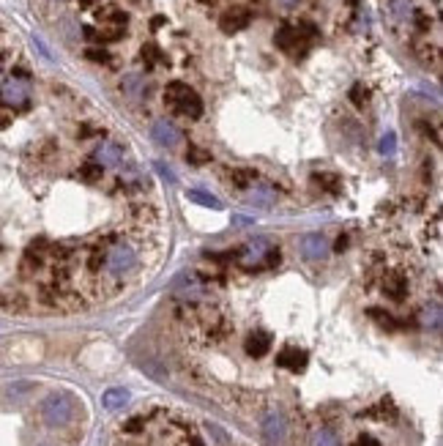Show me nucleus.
Listing matches in <instances>:
<instances>
[{
	"mask_svg": "<svg viewBox=\"0 0 443 446\" xmlns=\"http://www.w3.org/2000/svg\"><path fill=\"white\" fill-rule=\"evenodd\" d=\"M88 58L90 60H101V63H107V60H110V55H107L104 49H88Z\"/></svg>",
	"mask_w": 443,
	"mask_h": 446,
	"instance_id": "obj_34",
	"label": "nucleus"
},
{
	"mask_svg": "<svg viewBox=\"0 0 443 446\" xmlns=\"http://www.w3.org/2000/svg\"><path fill=\"white\" fill-rule=\"evenodd\" d=\"M244 351H246V356L252 358H263L271 351V334L268 331H252L246 340H244Z\"/></svg>",
	"mask_w": 443,
	"mask_h": 446,
	"instance_id": "obj_10",
	"label": "nucleus"
},
{
	"mask_svg": "<svg viewBox=\"0 0 443 446\" xmlns=\"http://www.w3.org/2000/svg\"><path fill=\"white\" fill-rule=\"evenodd\" d=\"M153 167H156V173H159V176H162V179H165V181H170V183H178L176 173H173V170H170V167H167L165 162H156Z\"/></svg>",
	"mask_w": 443,
	"mask_h": 446,
	"instance_id": "obj_26",
	"label": "nucleus"
},
{
	"mask_svg": "<svg viewBox=\"0 0 443 446\" xmlns=\"http://www.w3.org/2000/svg\"><path fill=\"white\" fill-rule=\"evenodd\" d=\"M274 200H276V189L268 183H258L249 192V203H255V206H274Z\"/></svg>",
	"mask_w": 443,
	"mask_h": 446,
	"instance_id": "obj_15",
	"label": "nucleus"
},
{
	"mask_svg": "<svg viewBox=\"0 0 443 446\" xmlns=\"http://www.w3.org/2000/svg\"><path fill=\"white\" fill-rule=\"evenodd\" d=\"M124 93H129V96H140L142 93V77H137V74H129L126 80H124Z\"/></svg>",
	"mask_w": 443,
	"mask_h": 446,
	"instance_id": "obj_21",
	"label": "nucleus"
},
{
	"mask_svg": "<svg viewBox=\"0 0 443 446\" xmlns=\"http://www.w3.org/2000/svg\"><path fill=\"white\" fill-rule=\"evenodd\" d=\"M129 402V392L126 389H110L107 395H104V408L107 411H118V408H124Z\"/></svg>",
	"mask_w": 443,
	"mask_h": 446,
	"instance_id": "obj_17",
	"label": "nucleus"
},
{
	"mask_svg": "<svg viewBox=\"0 0 443 446\" xmlns=\"http://www.w3.org/2000/svg\"><path fill=\"white\" fill-rule=\"evenodd\" d=\"M353 446H381V444H378V441H375L372 436H358Z\"/></svg>",
	"mask_w": 443,
	"mask_h": 446,
	"instance_id": "obj_35",
	"label": "nucleus"
},
{
	"mask_svg": "<svg viewBox=\"0 0 443 446\" xmlns=\"http://www.w3.org/2000/svg\"><path fill=\"white\" fill-rule=\"evenodd\" d=\"M282 3H285V6H296L299 0H282Z\"/></svg>",
	"mask_w": 443,
	"mask_h": 446,
	"instance_id": "obj_39",
	"label": "nucleus"
},
{
	"mask_svg": "<svg viewBox=\"0 0 443 446\" xmlns=\"http://www.w3.org/2000/svg\"><path fill=\"white\" fill-rule=\"evenodd\" d=\"M96 0H80V6H93Z\"/></svg>",
	"mask_w": 443,
	"mask_h": 446,
	"instance_id": "obj_38",
	"label": "nucleus"
},
{
	"mask_svg": "<svg viewBox=\"0 0 443 446\" xmlns=\"http://www.w3.org/2000/svg\"><path fill=\"white\" fill-rule=\"evenodd\" d=\"M0 96H3L6 107H8V104H11V107H22V104L28 101V83L19 80V77H8V80L3 83V88H0Z\"/></svg>",
	"mask_w": 443,
	"mask_h": 446,
	"instance_id": "obj_7",
	"label": "nucleus"
},
{
	"mask_svg": "<svg viewBox=\"0 0 443 446\" xmlns=\"http://www.w3.org/2000/svg\"><path fill=\"white\" fill-rule=\"evenodd\" d=\"M255 179H258L255 170H233V181H235L238 186H249Z\"/></svg>",
	"mask_w": 443,
	"mask_h": 446,
	"instance_id": "obj_25",
	"label": "nucleus"
},
{
	"mask_svg": "<svg viewBox=\"0 0 443 446\" xmlns=\"http://www.w3.org/2000/svg\"><path fill=\"white\" fill-rule=\"evenodd\" d=\"M394 148H397V137H394V132L383 134V137H381V154H383V156H392Z\"/></svg>",
	"mask_w": 443,
	"mask_h": 446,
	"instance_id": "obj_24",
	"label": "nucleus"
},
{
	"mask_svg": "<svg viewBox=\"0 0 443 446\" xmlns=\"http://www.w3.org/2000/svg\"><path fill=\"white\" fill-rule=\"evenodd\" d=\"M392 8H394V17H405L408 8H410V3H408V0H392Z\"/></svg>",
	"mask_w": 443,
	"mask_h": 446,
	"instance_id": "obj_32",
	"label": "nucleus"
},
{
	"mask_svg": "<svg viewBox=\"0 0 443 446\" xmlns=\"http://www.w3.org/2000/svg\"><path fill=\"white\" fill-rule=\"evenodd\" d=\"M74 411L77 405L69 395H49L44 402H42V416L49 427H66L72 419H74Z\"/></svg>",
	"mask_w": 443,
	"mask_h": 446,
	"instance_id": "obj_2",
	"label": "nucleus"
},
{
	"mask_svg": "<svg viewBox=\"0 0 443 446\" xmlns=\"http://www.w3.org/2000/svg\"><path fill=\"white\" fill-rule=\"evenodd\" d=\"M142 58H148V63H156V60H165L162 55H159V49L156 47H142Z\"/></svg>",
	"mask_w": 443,
	"mask_h": 446,
	"instance_id": "obj_29",
	"label": "nucleus"
},
{
	"mask_svg": "<svg viewBox=\"0 0 443 446\" xmlns=\"http://www.w3.org/2000/svg\"><path fill=\"white\" fill-rule=\"evenodd\" d=\"M151 137L162 148H176L178 142H181V132L176 129V124H170V121H156L153 129H151Z\"/></svg>",
	"mask_w": 443,
	"mask_h": 446,
	"instance_id": "obj_11",
	"label": "nucleus"
},
{
	"mask_svg": "<svg viewBox=\"0 0 443 446\" xmlns=\"http://www.w3.org/2000/svg\"><path fill=\"white\" fill-rule=\"evenodd\" d=\"M342 247H348V236H340V241H337V249H342Z\"/></svg>",
	"mask_w": 443,
	"mask_h": 446,
	"instance_id": "obj_36",
	"label": "nucleus"
},
{
	"mask_svg": "<svg viewBox=\"0 0 443 446\" xmlns=\"http://www.w3.org/2000/svg\"><path fill=\"white\" fill-rule=\"evenodd\" d=\"M299 247H301L304 258L317 261V258H323V255L328 252V236H326V233H307V236L299 241Z\"/></svg>",
	"mask_w": 443,
	"mask_h": 446,
	"instance_id": "obj_9",
	"label": "nucleus"
},
{
	"mask_svg": "<svg viewBox=\"0 0 443 446\" xmlns=\"http://www.w3.org/2000/svg\"><path fill=\"white\" fill-rule=\"evenodd\" d=\"M249 22H252V14H249V8H244V6H233V8H227L219 17V28L224 33H238V31H244Z\"/></svg>",
	"mask_w": 443,
	"mask_h": 446,
	"instance_id": "obj_6",
	"label": "nucleus"
},
{
	"mask_svg": "<svg viewBox=\"0 0 443 446\" xmlns=\"http://www.w3.org/2000/svg\"><path fill=\"white\" fill-rule=\"evenodd\" d=\"M307 351H301V348H296V345H287L285 351H279L276 354V367H282V370H290V372H301L304 367H307Z\"/></svg>",
	"mask_w": 443,
	"mask_h": 446,
	"instance_id": "obj_8",
	"label": "nucleus"
},
{
	"mask_svg": "<svg viewBox=\"0 0 443 446\" xmlns=\"http://www.w3.org/2000/svg\"><path fill=\"white\" fill-rule=\"evenodd\" d=\"M134 266H137V249H134L132 244L118 241V244L110 247L107 255H104V271H107L110 276H124V274H129Z\"/></svg>",
	"mask_w": 443,
	"mask_h": 446,
	"instance_id": "obj_3",
	"label": "nucleus"
},
{
	"mask_svg": "<svg viewBox=\"0 0 443 446\" xmlns=\"http://www.w3.org/2000/svg\"><path fill=\"white\" fill-rule=\"evenodd\" d=\"M121 162H124V151H121L118 145L101 142V145L96 148V165H101V167H118Z\"/></svg>",
	"mask_w": 443,
	"mask_h": 446,
	"instance_id": "obj_12",
	"label": "nucleus"
},
{
	"mask_svg": "<svg viewBox=\"0 0 443 446\" xmlns=\"http://www.w3.org/2000/svg\"><path fill=\"white\" fill-rule=\"evenodd\" d=\"M312 33H315V28L312 25H304V28H290V25H285V28H279L276 31V47L279 49H285V52H299V49H304L307 44V39H310Z\"/></svg>",
	"mask_w": 443,
	"mask_h": 446,
	"instance_id": "obj_5",
	"label": "nucleus"
},
{
	"mask_svg": "<svg viewBox=\"0 0 443 446\" xmlns=\"http://www.w3.org/2000/svg\"><path fill=\"white\" fill-rule=\"evenodd\" d=\"M186 197H189L192 203L203 206V208H214V211H222L219 197H214V195H208V192H200V189H189V192H186Z\"/></svg>",
	"mask_w": 443,
	"mask_h": 446,
	"instance_id": "obj_16",
	"label": "nucleus"
},
{
	"mask_svg": "<svg viewBox=\"0 0 443 446\" xmlns=\"http://www.w3.org/2000/svg\"><path fill=\"white\" fill-rule=\"evenodd\" d=\"M263 433H266L271 441H282L285 433H287V422L279 411H271L266 419H263Z\"/></svg>",
	"mask_w": 443,
	"mask_h": 446,
	"instance_id": "obj_13",
	"label": "nucleus"
},
{
	"mask_svg": "<svg viewBox=\"0 0 443 446\" xmlns=\"http://www.w3.org/2000/svg\"><path fill=\"white\" fill-rule=\"evenodd\" d=\"M96 17H99V22H118V25L126 22V14H121V11H115V8H104V11H99Z\"/></svg>",
	"mask_w": 443,
	"mask_h": 446,
	"instance_id": "obj_22",
	"label": "nucleus"
},
{
	"mask_svg": "<svg viewBox=\"0 0 443 446\" xmlns=\"http://www.w3.org/2000/svg\"><path fill=\"white\" fill-rule=\"evenodd\" d=\"M186 159H189L192 165H206V162H211V154H208V151H203V148H197V145H189Z\"/></svg>",
	"mask_w": 443,
	"mask_h": 446,
	"instance_id": "obj_20",
	"label": "nucleus"
},
{
	"mask_svg": "<svg viewBox=\"0 0 443 446\" xmlns=\"http://www.w3.org/2000/svg\"><path fill=\"white\" fill-rule=\"evenodd\" d=\"M369 315H372V317H378V320H381L383 326H389V329H394V317H392V315H389V313H383V310H375V307H372V310H369Z\"/></svg>",
	"mask_w": 443,
	"mask_h": 446,
	"instance_id": "obj_28",
	"label": "nucleus"
},
{
	"mask_svg": "<svg viewBox=\"0 0 443 446\" xmlns=\"http://www.w3.org/2000/svg\"><path fill=\"white\" fill-rule=\"evenodd\" d=\"M189 446H206V444H203L200 438H192V441H189Z\"/></svg>",
	"mask_w": 443,
	"mask_h": 446,
	"instance_id": "obj_37",
	"label": "nucleus"
},
{
	"mask_svg": "<svg viewBox=\"0 0 443 446\" xmlns=\"http://www.w3.org/2000/svg\"><path fill=\"white\" fill-rule=\"evenodd\" d=\"M101 173H104V167H101V165H96V162L83 165V170H80L83 181H99V179H101Z\"/></svg>",
	"mask_w": 443,
	"mask_h": 446,
	"instance_id": "obj_23",
	"label": "nucleus"
},
{
	"mask_svg": "<svg viewBox=\"0 0 443 446\" xmlns=\"http://www.w3.org/2000/svg\"><path fill=\"white\" fill-rule=\"evenodd\" d=\"M312 446H340V438H337L331 430H315Z\"/></svg>",
	"mask_w": 443,
	"mask_h": 446,
	"instance_id": "obj_19",
	"label": "nucleus"
},
{
	"mask_svg": "<svg viewBox=\"0 0 443 446\" xmlns=\"http://www.w3.org/2000/svg\"><path fill=\"white\" fill-rule=\"evenodd\" d=\"M165 101H167L176 113H181L183 118H200V115H203V101H200V96L189 88L186 83H170V85L165 88Z\"/></svg>",
	"mask_w": 443,
	"mask_h": 446,
	"instance_id": "obj_1",
	"label": "nucleus"
},
{
	"mask_svg": "<svg viewBox=\"0 0 443 446\" xmlns=\"http://www.w3.org/2000/svg\"><path fill=\"white\" fill-rule=\"evenodd\" d=\"M142 427H145V419H142V416H134V419L129 422V424H126V427H124V430H126V433H140Z\"/></svg>",
	"mask_w": 443,
	"mask_h": 446,
	"instance_id": "obj_33",
	"label": "nucleus"
},
{
	"mask_svg": "<svg viewBox=\"0 0 443 446\" xmlns=\"http://www.w3.org/2000/svg\"><path fill=\"white\" fill-rule=\"evenodd\" d=\"M241 266L244 268H258L268 263V266H274V263H279V249H274L271 244H268L266 238H255V241H249L244 249H241Z\"/></svg>",
	"mask_w": 443,
	"mask_h": 446,
	"instance_id": "obj_4",
	"label": "nucleus"
},
{
	"mask_svg": "<svg viewBox=\"0 0 443 446\" xmlns=\"http://www.w3.org/2000/svg\"><path fill=\"white\" fill-rule=\"evenodd\" d=\"M351 99H353V104L361 107V104L367 101V88H364V85H356V88L351 90Z\"/></svg>",
	"mask_w": 443,
	"mask_h": 446,
	"instance_id": "obj_30",
	"label": "nucleus"
},
{
	"mask_svg": "<svg viewBox=\"0 0 443 446\" xmlns=\"http://www.w3.org/2000/svg\"><path fill=\"white\" fill-rule=\"evenodd\" d=\"M421 323H424L427 329H438V326H441V304H438V302L421 313Z\"/></svg>",
	"mask_w": 443,
	"mask_h": 446,
	"instance_id": "obj_18",
	"label": "nucleus"
},
{
	"mask_svg": "<svg viewBox=\"0 0 443 446\" xmlns=\"http://www.w3.org/2000/svg\"><path fill=\"white\" fill-rule=\"evenodd\" d=\"M317 181H320L328 192H340V179H337V176H326V173H323V176H317Z\"/></svg>",
	"mask_w": 443,
	"mask_h": 446,
	"instance_id": "obj_27",
	"label": "nucleus"
},
{
	"mask_svg": "<svg viewBox=\"0 0 443 446\" xmlns=\"http://www.w3.org/2000/svg\"><path fill=\"white\" fill-rule=\"evenodd\" d=\"M383 293H386L389 299H394V302H402V299L408 296V282H405V276L386 274V276H383Z\"/></svg>",
	"mask_w": 443,
	"mask_h": 446,
	"instance_id": "obj_14",
	"label": "nucleus"
},
{
	"mask_svg": "<svg viewBox=\"0 0 443 446\" xmlns=\"http://www.w3.org/2000/svg\"><path fill=\"white\" fill-rule=\"evenodd\" d=\"M11 121H14V113H11L6 104H0V129H6Z\"/></svg>",
	"mask_w": 443,
	"mask_h": 446,
	"instance_id": "obj_31",
	"label": "nucleus"
}]
</instances>
